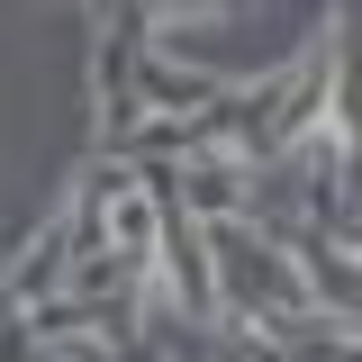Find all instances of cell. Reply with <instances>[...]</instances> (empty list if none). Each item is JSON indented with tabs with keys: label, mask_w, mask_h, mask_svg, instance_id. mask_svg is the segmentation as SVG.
I'll use <instances>...</instances> for the list:
<instances>
[{
	"label": "cell",
	"mask_w": 362,
	"mask_h": 362,
	"mask_svg": "<svg viewBox=\"0 0 362 362\" xmlns=\"http://www.w3.org/2000/svg\"><path fill=\"white\" fill-rule=\"evenodd\" d=\"M154 281H163L190 317H226L218 308V254H209V226L190 218V209H173V235H163V254H154Z\"/></svg>",
	"instance_id": "1"
},
{
	"label": "cell",
	"mask_w": 362,
	"mask_h": 362,
	"mask_svg": "<svg viewBox=\"0 0 362 362\" xmlns=\"http://www.w3.org/2000/svg\"><path fill=\"white\" fill-rule=\"evenodd\" d=\"M344 362H362V335H354V354H344Z\"/></svg>",
	"instance_id": "5"
},
{
	"label": "cell",
	"mask_w": 362,
	"mask_h": 362,
	"mask_svg": "<svg viewBox=\"0 0 362 362\" xmlns=\"http://www.w3.org/2000/svg\"><path fill=\"white\" fill-rule=\"evenodd\" d=\"M136 100H145V109L190 118V109H209V100H218V73H209V64H163V54H154V64H145V82H136Z\"/></svg>",
	"instance_id": "4"
},
{
	"label": "cell",
	"mask_w": 362,
	"mask_h": 362,
	"mask_svg": "<svg viewBox=\"0 0 362 362\" xmlns=\"http://www.w3.org/2000/svg\"><path fill=\"white\" fill-rule=\"evenodd\" d=\"M173 181H181L173 209H190L199 226L245 218V199H254V190H245V173H235V154H199V163H190V173H173Z\"/></svg>",
	"instance_id": "3"
},
{
	"label": "cell",
	"mask_w": 362,
	"mask_h": 362,
	"mask_svg": "<svg viewBox=\"0 0 362 362\" xmlns=\"http://www.w3.org/2000/svg\"><path fill=\"white\" fill-rule=\"evenodd\" d=\"M299 272H308V299L344 335H362V245H326V235H308V254H299Z\"/></svg>",
	"instance_id": "2"
}]
</instances>
